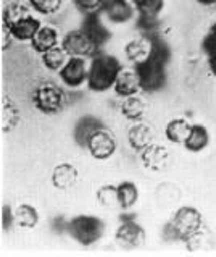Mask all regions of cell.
<instances>
[{
    "label": "cell",
    "instance_id": "cell-15",
    "mask_svg": "<svg viewBox=\"0 0 216 257\" xmlns=\"http://www.w3.org/2000/svg\"><path fill=\"white\" fill-rule=\"evenodd\" d=\"M128 141L129 146L137 152H142L144 149H147L148 146H152L155 143V135L153 130L148 126V124L137 121L136 124H132L129 133H128Z\"/></svg>",
    "mask_w": 216,
    "mask_h": 257
},
{
    "label": "cell",
    "instance_id": "cell-19",
    "mask_svg": "<svg viewBox=\"0 0 216 257\" xmlns=\"http://www.w3.org/2000/svg\"><path fill=\"white\" fill-rule=\"evenodd\" d=\"M150 50H152V41L145 38V36H140V38L128 42L124 52H126V57H128L129 62L137 65L140 62H144L145 58L150 55Z\"/></svg>",
    "mask_w": 216,
    "mask_h": 257
},
{
    "label": "cell",
    "instance_id": "cell-14",
    "mask_svg": "<svg viewBox=\"0 0 216 257\" xmlns=\"http://www.w3.org/2000/svg\"><path fill=\"white\" fill-rule=\"evenodd\" d=\"M103 126H105V124H103L102 120L97 118V116H92V115L81 116L76 123V126H74V131H73L74 141H76V144L81 146V148H86L91 136L95 133L97 130H100Z\"/></svg>",
    "mask_w": 216,
    "mask_h": 257
},
{
    "label": "cell",
    "instance_id": "cell-35",
    "mask_svg": "<svg viewBox=\"0 0 216 257\" xmlns=\"http://www.w3.org/2000/svg\"><path fill=\"white\" fill-rule=\"evenodd\" d=\"M13 41V36L10 33V29L7 26H2V50H7L10 47V44Z\"/></svg>",
    "mask_w": 216,
    "mask_h": 257
},
{
    "label": "cell",
    "instance_id": "cell-25",
    "mask_svg": "<svg viewBox=\"0 0 216 257\" xmlns=\"http://www.w3.org/2000/svg\"><path fill=\"white\" fill-rule=\"evenodd\" d=\"M41 57H42L44 67H46L47 70H50V71H60L65 67V63L68 62V58H70L62 46L52 47L50 50H47V52H44Z\"/></svg>",
    "mask_w": 216,
    "mask_h": 257
},
{
    "label": "cell",
    "instance_id": "cell-26",
    "mask_svg": "<svg viewBox=\"0 0 216 257\" xmlns=\"http://www.w3.org/2000/svg\"><path fill=\"white\" fill-rule=\"evenodd\" d=\"M18 123H20V110L9 95H5L2 99V130L5 133H9Z\"/></svg>",
    "mask_w": 216,
    "mask_h": 257
},
{
    "label": "cell",
    "instance_id": "cell-7",
    "mask_svg": "<svg viewBox=\"0 0 216 257\" xmlns=\"http://www.w3.org/2000/svg\"><path fill=\"white\" fill-rule=\"evenodd\" d=\"M86 148L89 149V152H91V156L94 159L107 160L116 152V139L107 126H103L100 130H97L91 136Z\"/></svg>",
    "mask_w": 216,
    "mask_h": 257
},
{
    "label": "cell",
    "instance_id": "cell-32",
    "mask_svg": "<svg viewBox=\"0 0 216 257\" xmlns=\"http://www.w3.org/2000/svg\"><path fill=\"white\" fill-rule=\"evenodd\" d=\"M202 49H203V52H205L206 55H210L211 52H214V50H216V21L210 26V29H208L206 36L203 38Z\"/></svg>",
    "mask_w": 216,
    "mask_h": 257
},
{
    "label": "cell",
    "instance_id": "cell-34",
    "mask_svg": "<svg viewBox=\"0 0 216 257\" xmlns=\"http://www.w3.org/2000/svg\"><path fill=\"white\" fill-rule=\"evenodd\" d=\"M163 239L165 241H181L179 233H177L173 222H168L165 226H163Z\"/></svg>",
    "mask_w": 216,
    "mask_h": 257
},
{
    "label": "cell",
    "instance_id": "cell-36",
    "mask_svg": "<svg viewBox=\"0 0 216 257\" xmlns=\"http://www.w3.org/2000/svg\"><path fill=\"white\" fill-rule=\"evenodd\" d=\"M208 57V67H210L211 73L216 76V50L214 52H211L210 55H206Z\"/></svg>",
    "mask_w": 216,
    "mask_h": 257
},
{
    "label": "cell",
    "instance_id": "cell-37",
    "mask_svg": "<svg viewBox=\"0 0 216 257\" xmlns=\"http://www.w3.org/2000/svg\"><path fill=\"white\" fill-rule=\"evenodd\" d=\"M195 2L203 5V7H214L216 5V0H195Z\"/></svg>",
    "mask_w": 216,
    "mask_h": 257
},
{
    "label": "cell",
    "instance_id": "cell-1",
    "mask_svg": "<svg viewBox=\"0 0 216 257\" xmlns=\"http://www.w3.org/2000/svg\"><path fill=\"white\" fill-rule=\"evenodd\" d=\"M147 38V36H145ZM152 41V50L144 62L134 65L140 79L144 92H158L166 86L168 81V63L171 60V47L160 34L148 38Z\"/></svg>",
    "mask_w": 216,
    "mask_h": 257
},
{
    "label": "cell",
    "instance_id": "cell-23",
    "mask_svg": "<svg viewBox=\"0 0 216 257\" xmlns=\"http://www.w3.org/2000/svg\"><path fill=\"white\" fill-rule=\"evenodd\" d=\"M15 223L21 228H34L39 223V212L31 204H20L15 209Z\"/></svg>",
    "mask_w": 216,
    "mask_h": 257
},
{
    "label": "cell",
    "instance_id": "cell-4",
    "mask_svg": "<svg viewBox=\"0 0 216 257\" xmlns=\"http://www.w3.org/2000/svg\"><path fill=\"white\" fill-rule=\"evenodd\" d=\"M33 104L44 115H57L68 104L66 92L54 83H42L34 89Z\"/></svg>",
    "mask_w": 216,
    "mask_h": 257
},
{
    "label": "cell",
    "instance_id": "cell-24",
    "mask_svg": "<svg viewBox=\"0 0 216 257\" xmlns=\"http://www.w3.org/2000/svg\"><path fill=\"white\" fill-rule=\"evenodd\" d=\"M139 199V188L132 181H123L118 185V205L123 210H129Z\"/></svg>",
    "mask_w": 216,
    "mask_h": 257
},
{
    "label": "cell",
    "instance_id": "cell-5",
    "mask_svg": "<svg viewBox=\"0 0 216 257\" xmlns=\"http://www.w3.org/2000/svg\"><path fill=\"white\" fill-rule=\"evenodd\" d=\"M171 222H173L177 233H179L181 241L189 243L192 238H195L200 233V228H202V223H203V217L195 207L184 205V207H179L174 212Z\"/></svg>",
    "mask_w": 216,
    "mask_h": 257
},
{
    "label": "cell",
    "instance_id": "cell-12",
    "mask_svg": "<svg viewBox=\"0 0 216 257\" xmlns=\"http://www.w3.org/2000/svg\"><path fill=\"white\" fill-rule=\"evenodd\" d=\"M41 26H42L41 20L33 17V15L29 13V15H26L25 18L15 21L13 25L7 26V28L10 29V33H12L15 41H18V42H31L33 38L36 36V33L41 29Z\"/></svg>",
    "mask_w": 216,
    "mask_h": 257
},
{
    "label": "cell",
    "instance_id": "cell-9",
    "mask_svg": "<svg viewBox=\"0 0 216 257\" xmlns=\"http://www.w3.org/2000/svg\"><path fill=\"white\" fill-rule=\"evenodd\" d=\"M116 241L126 249H134L139 247L145 241V230L140 226L132 217H123L120 226H118Z\"/></svg>",
    "mask_w": 216,
    "mask_h": 257
},
{
    "label": "cell",
    "instance_id": "cell-10",
    "mask_svg": "<svg viewBox=\"0 0 216 257\" xmlns=\"http://www.w3.org/2000/svg\"><path fill=\"white\" fill-rule=\"evenodd\" d=\"M81 29H83L84 34L99 49H102L103 44H107L111 38L110 29L105 26V23H103V20H102V12L84 15L83 23H81Z\"/></svg>",
    "mask_w": 216,
    "mask_h": 257
},
{
    "label": "cell",
    "instance_id": "cell-33",
    "mask_svg": "<svg viewBox=\"0 0 216 257\" xmlns=\"http://www.w3.org/2000/svg\"><path fill=\"white\" fill-rule=\"evenodd\" d=\"M15 225V209L10 205H4L2 207V228L5 231H10V228Z\"/></svg>",
    "mask_w": 216,
    "mask_h": 257
},
{
    "label": "cell",
    "instance_id": "cell-8",
    "mask_svg": "<svg viewBox=\"0 0 216 257\" xmlns=\"http://www.w3.org/2000/svg\"><path fill=\"white\" fill-rule=\"evenodd\" d=\"M60 79L65 86L68 87H79L84 83H87L89 76V67L86 63V58L83 57H70L68 62L65 63V67L58 71Z\"/></svg>",
    "mask_w": 216,
    "mask_h": 257
},
{
    "label": "cell",
    "instance_id": "cell-30",
    "mask_svg": "<svg viewBox=\"0 0 216 257\" xmlns=\"http://www.w3.org/2000/svg\"><path fill=\"white\" fill-rule=\"evenodd\" d=\"M29 7L41 15H52L60 10L63 0H28Z\"/></svg>",
    "mask_w": 216,
    "mask_h": 257
},
{
    "label": "cell",
    "instance_id": "cell-13",
    "mask_svg": "<svg viewBox=\"0 0 216 257\" xmlns=\"http://www.w3.org/2000/svg\"><path fill=\"white\" fill-rule=\"evenodd\" d=\"M113 91L116 95L126 99V97H132V95H139V92H142V86H140V79L137 76L136 70H126L123 68V71L118 76L116 83L113 86Z\"/></svg>",
    "mask_w": 216,
    "mask_h": 257
},
{
    "label": "cell",
    "instance_id": "cell-27",
    "mask_svg": "<svg viewBox=\"0 0 216 257\" xmlns=\"http://www.w3.org/2000/svg\"><path fill=\"white\" fill-rule=\"evenodd\" d=\"M26 15H29L28 5L21 4V2H10V4H7L2 10V25L10 26L15 23V21L25 18Z\"/></svg>",
    "mask_w": 216,
    "mask_h": 257
},
{
    "label": "cell",
    "instance_id": "cell-6",
    "mask_svg": "<svg viewBox=\"0 0 216 257\" xmlns=\"http://www.w3.org/2000/svg\"><path fill=\"white\" fill-rule=\"evenodd\" d=\"M62 47L68 57H83V58H92L95 54L100 52V49L87 38L83 29H73L66 33L62 39Z\"/></svg>",
    "mask_w": 216,
    "mask_h": 257
},
{
    "label": "cell",
    "instance_id": "cell-31",
    "mask_svg": "<svg viewBox=\"0 0 216 257\" xmlns=\"http://www.w3.org/2000/svg\"><path fill=\"white\" fill-rule=\"evenodd\" d=\"M73 4L83 15H89V13L102 12L103 5H105V0H73Z\"/></svg>",
    "mask_w": 216,
    "mask_h": 257
},
{
    "label": "cell",
    "instance_id": "cell-3",
    "mask_svg": "<svg viewBox=\"0 0 216 257\" xmlns=\"http://www.w3.org/2000/svg\"><path fill=\"white\" fill-rule=\"evenodd\" d=\"M66 233L81 246H92L105 233V222L95 215H76L68 220Z\"/></svg>",
    "mask_w": 216,
    "mask_h": 257
},
{
    "label": "cell",
    "instance_id": "cell-20",
    "mask_svg": "<svg viewBox=\"0 0 216 257\" xmlns=\"http://www.w3.org/2000/svg\"><path fill=\"white\" fill-rule=\"evenodd\" d=\"M210 144V131L203 124H192L190 133L185 139V149L190 152H202Z\"/></svg>",
    "mask_w": 216,
    "mask_h": 257
},
{
    "label": "cell",
    "instance_id": "cell-29",
    "mask_svg": "<svg viewBox=\"0 0 216 257\" xmlns=\"http://www.w3.org/2000/svg\"><path fill=\"white\" fill-rule=\"evenodd\" d=\"M97 201L103 207H115L118 205V186L113 185H103L97 191Z\"/></svg>",
    "mask_w": 216,
    "mask_h": 257
},
{
    "label": "cell",
    "instance_id": "cell-11",
    "mask_svg": "<svg viewBox=\"0 0 216 257\" xmlns=\"http://www.w3.org/2000/svg\"><path fill=\"white\" fill-rule=\"evenodd\" d=\"M136 12V7L131 0H105V5L102 9L103 17L116 25L129 23Z\"/></svg>",
    "mask_w": 216,
    "mask_h": 257
},
{
    "label": "cell",
    "instance_id": "cell-28",
    "mask_svg": "<svg viewBox=\"0 0 216 257\" xmlns=\"http://www.w3.org/2000/svg\"><path fill=\"white\" fill-rule=\"evenodd\" d=\"M140 17L158 18L161 10L165 9V0H131Z\"/></svg>",
    "mask_w": 216,
    "mask_h": 257
},
{
    "label": "cell",
    "instance_id": "cell-21",
    "mask_svg": "<svg viewBox=\"0 0 216 257\" xmlns=\"http://www.w3.org/2000/svg\"><path fill=\"white\" fill-rule=\"evenodd\" d=\"M120 112L123 113L124 118H128L131 121H142L144 115L147 112L145 102L139 97V95H132V97L123 99L120 105Z\"/></svg>",
    "mask_w": 216,
    "mask_h": 257
},
{
    "label": "cell",
    "instance_id": "cell-17",
    "mask_svg": "<svg viewBox=\"0 0 216 257\" xmlns=\"http://www.w3.org/2000/svg\"><path fill=\"white\" fill-rule=\"evenodd\" d=\"M55 46H58V31L54 26L42 25L41 29L36 33V36L31 41L33 50L42 55L44 52H47V50H50Z\"/></svg>",
    "mask_w": 216,
    "mask_h": 257
},
{
    "label": "cell",
    "instance_id": "cell-18",
    "mask_svg": "<svg viewBox=\"0 0 216 257\" xmlns=\"http://www.w3.org/2000/svg\"><path fill=\"white\" fill-rule=\"evenodd\" d=\"M140 160L150 170H161L168 164V152L163 146L153 143L152 146H148L147 149L140 152Z\"/></svg>",
    "mask_w": 216,
    "mask_h": 257
},
{
    "label": "cell",
    "instance_id": "cell-22",
    "mask_svg": "<svg viewBox=\"0 0 216 257\" xmlns=\"http://www.w3.org/2000/svg\"><path fill=\"white\" fill-rule=\"evenodd\" d=\"M190 128H192V124L185 118H174L166 124L165 136L168 141L174 144H184L190 133Z\"/></svg>",
    "mask_w": 216,
    "mask_h": 257
},
{
    "label": "cell",
    "instance_id": "cell-2",
    "mask_svg": "<svg viewBox=\"0 0 216 257\" xmlns=\"http://www.w3.org/2000/svg\"><path fill=\"white\" fill-rule=\"evenodd\" d=\"M123 71V65L115 55L105 52L95 54L89 63L87 86L92 92H105L113 89L118 76Z\"/></svg>",
    "mask_w": 216,
    "mask_h": 257
},
{
    "label": "cell",
    "instance_id": "cell-16",
    "mask_svg": "<svg viewBox=\"0 0 216 257\" xmlns=\"http://www.w3.org/2000/svg\"><path fill=\"white\" fill-rule=\"evenodd\" d=\"M78 168L73 164H58L52 172V185L57 189H68L78 181Z\"/></svg>",
    "mask_w": 216,
    "mask_h": 257
}]
</instances>
